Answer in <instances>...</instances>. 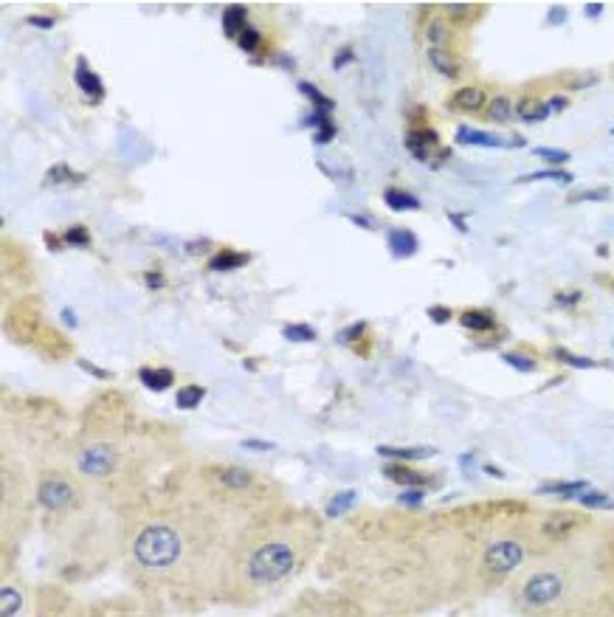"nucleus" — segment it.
I'll return each instance as SVG.
<instances>
[{
  "label": "nucleus",
  "instance_id": "1",
  "mask_svg": "<svg viewBox=\"0 0 614 617\" xmlns=\"http://www.w3.org/2000/svg\"><path fill=\"white\" fill-rule=\"evenodd\" d=\"M132 553L139 558V564L150 570H161V567L175 564V558L181 556V538L167 524H150L135 538Z\"/></svg>",
  "mask_w": 614,
  "mask_h": 617
},
{
  "label": "nucleus",
  "instance_id": "44",
  "mask_svg": "<svg viewBox=\"0 0 614 617\" xmlns=\"http://www.w3.org/2000/svg\"><path fill=\"white\" fill-rule=\"evenodd\" d=\"M564 17H567V9L564 6H553V12L547 15V20L553 23V26H558V23H564Z\"/></svg>",
  "mask_w": 614,
  "mask_h": 617
},
{
  "label": "nucleus",
  "instance_id": "20",
  "mask_svg": "<svg viewBox=\"0 0 614 617\" xmlns=\"http://www.w3.org/2000/svg\"><path fill=\"white\" fill-rule=\"evenodd\" d=\"M139 375H141L144 386H150L153 392H161V389H167V386L172 383V372H169V370H153V367H144Z\"/></svg>",
  "mask_w": 614,
  "mask_h": 617
},
{
  "label": "nucleus",
  "instance_id": "35",
  "mask_svg": "<svg viewBox=\"0 0 614 617\" xmlns=\"http://www.w3.org/2000/svg\"><path fill=\"white\" fill-rule=\"evenodd\" d=\"M578 502L586 508H614V499H608L603 494H583V496H578Z\"/></svg>",
  "mask_w": 614,
  "mask_h": 617
},
{
  "label": "nucleus",
  "instance_id": "10",
  "mask_svg": "<svg viewBox=\"0 0 614 617\" xmlns=\"http://www.w3.org/2000/svg\"><path fill=\"white\" fill-rule=\"evenodd\" d=\"M456 142L459 144H470V147H505V139L493 132H482V130H473V127H459L456 130Z\"/></svg>",
  "mask_w": 614,
  "mask_h": 617
},
{
  "label": "nucleus",
  "instance_id": "15",
  "mask_svg": "<svg viewBox=\"0 0 614 617\" xmlns=\"http://www.w3.org/2000/svg\"><path fill=\"white\" fill-rule=\"evenodd\" d=\"M245 15H248L245 6H229L223 12V31L229 37H240L245 31Z\"/></svg>",
  "mask_w": 614,
  "mask_h": 617
},
{
  "label": "nucleus",
  "instance_id": "42",
  "mask_svg": "<svg viewBox=\"0 0 614 617\" xmlns=\"http://www.w3.org/2000/svg\"><path fill=\"white\" fill-rule=\"evenodd\" d=\"M332 135H335V127H332V124H324V127L316 132V144H327Z\"/></svg>",
  "mask_w": 614,
  "mask_h": 617
},
{
  "label": "nucleus",
  "instance_id": "52",
  "mask_svg": "<svg viewBox=\"0 0 614 617\" xmlns=\"http://www.w3.org/2000/svg\"><path fill=\"white\" fill-rule=\"evenodd\" d=\"M62 321H65L68 327H77V316H74V310H62Z\"/></svg>",
  "mask_w": 614,
  "mask_h": 617
},
{
  "label": "nucleus",
  "instance_id": "24",
  "mask_svg": "<svg viewBox=\"0 0 614 617\" xmlns=\"http://www.w3.org/2000/svg\"><path fill=\"white\" fill-rule=\"evenodd\" d=\"M589 488V482L586 479H578V482H550V485H541L538 488V494H561V496H575V494H581V491H586Z\"/></svg>",
  "mask_w": 614,
  "mask_h": 617
},
{
  "label": "nucleus",
  "instance_id": "38",
  "mask_svg": "<svg viewBox=\"0 0 614 617\" xmlns=\"http://www.w3.org/2000/svg\"><path fill=\"white\" fill-rule=\"evenodd\" d=\"M445 9H448L451 17H465V15H470L476 6H470V3H448Z\"/></svg>",
  "mask_w": 614,
  "mask_h": 617
},
{
  "label": "nucleus",
  "instance_id": "4",
  "mask_svg": "<svg viewBox=\"0 0 614 617\" xmlns=\"http://www.w3.org/2000/svg\"><path fill=\"white\" fill-rule=\"evenodd\" d=\"M521 561H524V544H519V541H513V538H505V541L491 544L488 550H485V558H482V564H485V570H488L491 575H507V572H513Z\"/></svg>",
  "mask_w": 614,
  "mask_h": 617
},
{
  "label": "nucleus",
  "instance_id": "53",
  "mask_svg": "<svg viewBox=\"0 0 614 617\" xmlns=\"http://www.w3.org/2000/svg\"><path fill=\"white\" fill-rule=\"evenodd\" d=\"M245 448H274L270 443H259V440H245Z\"/></svg>",
  "mask_w": 614,
  "mask_h": 617
},
{
  "label": "nucleus",
  "instance_id": "51",
  "mask_svg": "<svg viewBox=\"0 0 614 617\" xmlns=\"http://www.w3.org/2000/svg\"><path fill=\"white\" fill-rule=\"evenodd\" d=\"M358 333H364V321H358V324H355L353 330H347V333H341V341H344V338H355Z\"/></svg>",
  "mask_w": 614,
  "mask_h": 617
},
{
  "label": "nucleus",
  "instance_id": "18",
  "mask_svg": "<svg viewBox=\"0 0 614 617\" xmlns=\"http://www.w3.org/2000/svg\"><path fill=\"white\" fill-rule=\"evenodd\" d=\"M383 476L392 479V482H397V485H420V482H423V476H420L417 471L403 468V465H386V468H383Z\"/></svg>",
  "mask_w": 614,
  "mask_h": 617
},
{
  "label": "nucleus",
  "instance_id": "26",
  "mask_svg": "<svg viewBox=\"0 0 614 617\" xmlns=\"http://www.w3.org/2000/svg\"><path fill=\"white\" fill-rule=\"evenodd\" d=\"M20 603H23V600H20V595H17L15 589L6 586L3 592H0V614H3V617H15L17 609H20Z\"/></svg>",
  "mask_w": 614,
  "mask_h": 617
},
{
  "label": "nucleus",
  "instance_id": "28",
  "mask_svg": "<svg viewBox=\"0 0 614 617\" xmlns=\"http://www.w3.org/2000/svg\"><path fill=\"white\" fill-rule=\"evenodd\" d=\"M175 400H178L181 409H194V406L203 400V386H183Z\"/></svg>",
  "mask_w": 614,
  "mask_h": 617
},
{
  "label": "nucleus",
  "instance_id": "11",
  "mask_svg": "<svg viewBox=\"0 0 614 617\" xmlns=\"http://www.w3.org/2000/svg\"><path fill=\"white\" fill-rule=\"evenodd\" d=\"M389 248H392V254H394L397 259L412 257V254L417 251V237H415V231H408V229H392V231H389Z\"/></svg>",
  "mask_w": 614,
  "mask_h": 617
},
{
  "label": "nucleus",
  "instance_id": "2",
  "mask_svg": "<svg viewBox=\"0 0 614 617\" xmlns=\"http://www.w3.org/2000/svg\"><path fill=\"white\" fill-rule=\"evenodd\" d=\"M293 567H296L293 547L285 544V541H270V544H262L259 550L251 556L248 575L256 584H277L279 578L291 575Z\"/></svg>",
  "mask_w": 614,
  "mask_h": 617
},
{
  "label": "nucleus",
  "instance_id": "49",
  "mask_svg": "<svg viewBox=\"0 0 614 617\" xmlns=\"http://www.w3.org/2000/svg\"><path fill=\"white\" fill-rule=\"evenodd\" d=\"M603 15V3H586V17H600Z\"/></svg>",
  "mask_w": 614,
  "mask_h": 617
},
{
  "label": "nucleus",
  "instance_id": "12",
  "mask_svg": "<svg viewBox=\"0 0 614 617\" xmlns=\"http://www.w3.org/2000/svg\"><path fill=\"white\" fill-rule=\"evenodd\" d=\"M74 79H77V85L91 96V99H102L105 96V88H102V79L91 71L88 68V62L85 59H79L77 62V71H74Z\"/></svg>",
  "mask_w": 614,
  "mask_h": 617
},
{
  "label": "nucleus",
  "instance_id": "43",
  "mask_svg": "<svg viewBox=\"0 0 614 617\" xmlns=\"http://www.w3.org/2000/svg\"><path fill=\"white\" fill-rule=\"evenodd\" d=\"M144 280H147V285H150V288H164V285H167V280L161 277L158 271H150V273H144Z\"/></svg>",
  "mask_w": 614,
  "mask_h": 617
},
{
  "label": "nucleus",
  "instance_id": "30",
  "mask_svg": "<svg viewBox=\"0 0 614 617\" xmlns=\"http://www.w3.org/2000/svg\"><path fill=\"white\" fill-rule=\"evenodd\" d=\"M538 158H544V161H550V164H567L569 161V153L567 150H553V147H535L532 150Z\"/></svg>",
  "mask_w": 614,
  "mask_h": 617
},
{
  "label": "nucleus",
  "instance_id": "21",
  "mask_svg": "<svg viewBox=\"0 0 614 617\" xmlns=\"http://www.w3.org/2000/svg\"><path fill=\"white\" fill-rule=\"evenodd\" d=\"M378 454L392 457V459H423V457H431L434 448H394V445H381Z\"/></svg>",
  "mask_w": 614,
  "mask_h": 617
},
{
  "label": "nucleus",
  "instance_id": "41",
  "mask_svg": "<svg viewBox=\"0 0 614 617\" xmlns=\"http://www.w3.org/2000/svg\"><path fill=\"white\" fill-rule=\"evenodd\" d=\"M608 192L606 189H597V192H583V195H572L569 200H606Z\"/></svg>",
  "mask_w": 614,
  "mask_h": 617
},
{
  "label": "nucleus",
  "instance_id": "48",
  "mask_svg": "<svg viewBox=\"0 0 614 617\" xmlns=\"http://www.w3.org/2000/svg\"><path fill=\"white\" fill-rule=\"evenodd\" d=\"M547 105H550V110H564L569 105V99L567 96H553V102H547Z\"/></svg>",
  "mask_w": 614,
  "mask_h": 617
},
{
  "label": "nucleus",
  "instance_id": "45",
  "mask_svg": "<svg viewBox=\"0 0 614 617\" xmlns=\"http://www.w3.org/2000/svg\"><path fill=\"white\" fill-rule=\"evenodd\" d=\"M29 26H37V29H51V26H54V17H40V15H31V17H29Z\"/></svg>",
  "mask_w": 614,
  "mask_h": 617
},
{
  "label": "nucleus",
  "instance_id": "33",
  "mask_svg": "<svg viewBox=\"0 0 614 617\" xmlns=\"http://www.w3.org/2000/svg\"><path fill=\"white\" fill-rule=\"evenodd\" d=\"M429 40L434 43V48H443V43L448 40V29L443 20H431L429 23Z\"/></svg>",
  "mask_w": 614,
  "mask_h": 617
},
{
  "label": "nucleus",
  "instance_id": "5",
  "mask_svg": "<svg viewBox=\"0 0 614 617\" xmlns=\"http://www.w3.org/2000/svg\"><path fill=\"white\" fill-rule=\"evenodd\" d=\"M74 488L65 482L62 476H45L43 482H40V488H37V499H40V505L43 508H48V510H62V508H68L74 502Z\"/></svg>",
  "mask_w": 614,
  "mask_h": 617
},
{
  "label": "nucleus",
  "instance_id": "29",
  "mask_svg": "<svg viewBox=\"0 0 614 617\" xmlns=\"http://www.w3.org/2000/svg\"><path fill=\"white\" fill-rule=\"evenodd\" d=\"M353 502H355V494H353V491L338 494V496H335V499L327 505V516H341V513H344V510H347Z\"/></svg>",
  "mask_w": 614,
  "mask_h": 617
},
{
  "label": "nucleus",
  "instance_id": "22",
  "mask_svg": "<svg viewBox=\"0 0 614 617\" xmlns=\"http://www.w3.org/2000/svg\"><path fill=\"white\" fill-rule=\"evenodd\" d=\"M248 262V254H237V251H220L217 257H212L209 268L215 271H229V268H240Z\"/></svg>",
  "mask_w": 614,
  "mask_h": 617
},
{
  "label": "nucleus",
  "instance_id": "25",
  "mask_svg": "<svg viewBox=\"0 0 614 617\" xmlns=\"http://www.w3.org/2000/svg\"><path fill=\"white\" fill-rule=\"evenodd\" d=\"M547 178H553V181H558V183H572V175L564 172V169H555V167L541 169V172H530V175H521L519 183H527V181H547Z\"/></svg>",
  "mask_w": 614,
  "mask_h": 617
},
{
  "label": "nucleus",
  "instance_id": "40",
  "mask_svg": "<svg viewBox=\"0 0 614 617\" xmlns=\"http://www.w3.org/2000/svg\"><path fill=\"white\" fill-rule=\"evenodd\" d=\"M423 502V491H406L403 496H400V505H408V508H415V505H420Z\"/></svg>",
  "mask_w": 614,
  "mask_h": 617
},
{
  "label": "nucleus",
  "instance_id": "47",
  "mask_svg": "<svg viewBox=\"0 0 614 617\" xmlns=\"http://www.w3.org/2000/svg\"><path fill=\"white\" fill-rule=\"evenodd\" d=\"M350 59H353V51H350V48H341L332 65H335V68H341V65H344V62H350Z\"/></svg>",
  "mask_w": 614,
  "mask_h": 617
},
{
  "label": "nucleus",
  "instance_id": "46",
  "mask_svg": "<svg viewBox=\"0 0 614 617\" xmlns=\"http://www.w3.org/2000/svg\"><path fill=\"white\" fill-rule=\"evenodd\" d=\"M429 316H431L434 321H448V319H451V310H448V307H431Z\"/></svg>",
  "mask_w": 614,
  "mask_h": 617
},
{
  "label": "nucleus",
  "instance_id": "19",
  "mask_svg": "<svg viewBox=\"0 0 614 617\" xmlns=\"http://www.w3.org/2000/svg\"><path fill=\"white\" fill-rule=\"evenodd\" d=\"M553 110H550V105L547 102H532V99H524L521 105H519V119L521 121H544Z\"/></svg>",
  "mask_w": 614,
  "mask_h": 617
},
{
  "label": "nucleus",
  "instance_id": "23",
  "mask_svg": "<svg viewBox=\"0 0 614 617\" xmlns=\"http://www.w3.org/2000/svg\"><path fill=\"white\" fill-rule=\"evenodd\" d=\"M459 324L468 327V330H493V319L482 310H465L459 316Z\"/></svg>",
  "mask_w": 614,
  "mask_h": 617
},
{
  "label": "nucleus",
  "instance_id": "50",
  "mask_svg": "<svg viewBox=\"0 0 614 617\" xmlns=\"http://www.w3.org/2000/svg\"><path fill=\"white\" fill-rule=\"evenodd\" d=\"M350 218H353V220H355L358 226H364V229H375V226H378V223H375L372 218H361V215H350Z\"/></svg>",
  "mask_w": 614,
  "mask_h": 617
},
{
  "label": "nucleus",
  "instance_id": "27",
  "mask_svg": "<svg viewBox=\"0 0 614 617\" xmlns=\"http://www.w3.org/2000/svg\"><path fill=\"white\" fill-rule=\"evenodd\" d=\"M299 91H302V93H307V96H310V102H313V105H316V110H321V113H327V110H332V102H330V99H327V96H324V93H321V91H318V88H313V85H310V82H299Z\"/></svg>",
  "mask_w": 614,
  "mask_h": 617
},
{
  "label": "nucleus",
  "instance_id": "14",
  "mask_svg": "<svg viewBox=\"0 0 614 617\" xmlns=\"http://www.w3.org/2000/svg\"><path fill=\"white\" fill-rule=\"evenodd\" d=\"M215 476H217V482H220V485H226V488H237V491H243V488H248V485L254 482V476H251L245 468H234V465L217 468Z\"/></svg>",
  "mask_w": 614,
  "mask_h": 617
},
{
  "label": "nucleus",
  "instance_id": "39",
  "mask_svg": "<svg viewBox=\"0 0 614 617\" xmlns=\"http://www.w3.org/2000/svg\"><path fill=\"white\" fill-rule=\"evenodd\" d=\"M567 364H572V367H581V370H592L594 367V361H589V358H578V356H569V353H558Z\"/></svg>",
  "mask_w": 614,
  "mask_h": 617
},
{
  "label": "nucleus",
  "instance_id": "34",
  "mask_svg": "<svg viewBox=\"0 0 614 617\" xmlns=\"http://www.w3.org/2000/svg\"><path fill=\"white\" fill-rule=\"evenodd\" d=\"M505 361H507L510 367H516L519 372H532V370H535V361L527 358V356H519V353H505Z\"/></svg>",
  "mask_w": 614,
  "mask_h": 617
},
{
  "label": "nucleus",
  "instance_id": "8",
  "mask_svg": "<svg viewBox=\"0 0 614 617\" xmlns=\"http://www.w3.org/2000/svg\"><path fill=\"white\" fill-rule=\"evenodd\" d=\"M575 524H578V516H575V513H553V516L544 519L541 533L547 535V538H553V541H561V538H569V535H572Z\"/></svg>",
  "mask_w": 614,
  "mask_h": 617
},
{
  "label": "nucleus",
  "instance_id": "7",
  "mask_svg": "<svg viewBox=\"0 0 614 617\" xmlns=\"http://www.w3.org/2000/svg\"><path fill=\"white\" fill-rule=\"evenodd\" d=\"M406 147L412 150V155H415V158H420V161H431V164H434L431 153L440 147V135H437V130H431V127L415 130V132H408Z\"/></svg>",
  "mask_w": 614,
  "mask_h": 617
},
{
  "label": "nucleus",
  "instance_id": "37",
  "mask_svg": "<svg viewBox=\"0 0 614 617\" xmlns=\"http://www.w3.org/2000/svg\"><path fill=\"white\" fill-rule=\"evenodd\" d=\"M237 43H240V48H243V51H254V48H256V43H259V31H256V29H251V26H245V31L237 37Z\"/></svg>",
  "mask_w": 614,
  "mask_h": 617
},
{
  "label": "nucleus",
  "instance_id": "17",
  "mask_svg": "<svg viewBox=\"0 0 614 617\" xmlns=\"http://www.w3.org/2000/svg\"><path fill=\"white\" fill-rule=\"evenodd\" d=\"M510 116H513L510 96H505V93L493 96V99H491V105H488V119H491L493 124H507V121H510Z\"/></svg>",
  "mask_w": 614,
  "mask_h": 617
},
{
  "label": "nucleus",
  "instance_id": "55",
  "mask_svg": "<svg viewBox=\"0 0 614 617\" xmlns=\"http://www.w3.org/2000/svg\"><path fill=\"white\" fill-rule=\"evenodd\" d=\"M611 135H614V127H611Z\"/></svg>",
  "mask_w": 614,
  "mask_h": 617
},
{
  "label": "nucleus",
  "instance_id": "31",
  "mask_svg": "<svg viewBox=\"0 0 614 617\" xmlns=\"http://www.w3.org/2000/svg\"><path fill=\"white\" fill-rule=\"evenodd\" d=\"M65 243L71 245H91V231L85 226H71L65 231Z\"/></svg>",
  "mask_w": 614,
  "mask_h": 617
},
{
  "label": "nucleus",
  "instance_id": "13",
  "mask_svg": "<svg viewBox=\"0 0 614 617\" xmlns=\"http://www.w3.org/2000/svg\"><path fill=\"white\" fill-rule=\"evenodd\" d=\"M429 62L437 68V74H443L445 79H456L459 77V62L454 59V54L451 51H445V48H429Z\"/></svg>",
  "mask_w": 614,
  "mask_h": 617
},
{
  "label": "nucleus",
  "instance_id": "54",
  "mask_svg": "<svg viewBox=\"0 0 614 617\" xmlns=\"http://www.w3.org/2000/svg\"><path fill=\"white\" fill-rule=\"evenodd\" d=\"M448 220H451V223H454V226H456V229H459V231H462V234H465V231H468V229H465V223H462V220H459V218H456V215H454V212H448Z\"/></svg>",
  "mask_w": 614,
  "mask_h": 617
},
{
  "label": "nucleus",
  "instance_id": "32",
  "mask_svg": "<svg viewBox=\"0 0 614 617\" xmlns=\"http://www.w3.org/2000/svg\"><path fill=\"white\" fill-rule=\"evenodd\" d=\"M285 338H291V341H313L316 333L307 324H288L285 327Z\"/></svg>",
  "mask_w": 614,
  "mask_h": 617
},
{
  "label": "nucleus",
  "instance_id": "9",
  "mask_svg": "<svg viewBox=\"0 0 614 617\" xmlns=\"http://www.w3.org/2000/svg\"><path fill=\"white\" fill-rule=\"evenodd\" d=\"M485 99H488V96H485L482 88L468 85V88H459V91L451 96V107H456V110H462V113H476V110H482Z\"/></svg>",
  "mask_w": 614,
  "mask_h": 617
},
{
  "label": "nucleus",
  "instance_id": "6",
  "mask_svg": "<svg viewBox=\"0 0 614 617\" xmlns=\"http://www.w3.org/2000/svg\"><path fill=\"white\" fill-rule=\"evenodd\" d=\"M79 468H82L85 473H91V476H105L107 471L116 468V451H113L110 445H105V443H96V445H91L88 451H82Z\"/></svg>",
  "mask_w": 614,
  "mask_h": 617
},
{
  "label": "nucleus",
  "instance_id": "3",
  "mask_svg": "<svg viewBox=\"0 0 614 617\" xmlns=\"http://www.w3.org/2000/svg\"><path fill=\"white\" fill-rule=\"evenodd\" d=\"M561 595H564V578H561L558 572H550V570L535 572V575L521 586V600H524L527 606H532V609L550 606V603H555Z\"/></svg>",
  "mask_w": 614,
  "mask_h": 617
},
{
  "label": "nucleus",
  "instance_id": "36",
  "mask_svg": "<svg viewBox=\"0 0 614 617\" xmlns=\"http://www.w3.org/2000/svg\"><path fill=\"white\" fill-rule=\"evenodd\" d=\"M51 181H54V183H62V181H79V178H77V175H71V169H68L65 164H56V167L48 172L45 183H51Z\"/></svg>",
  "mask_w": 614,
  "mask_h": 617
},
{
  "label": "nucleus",
  "instance_id": "16",
  "mask_svg": "<svg viewBox=\"0 0 614 617\" xmlns=\"http://www.w3.org/2000/svg\"><path fill=\"white\" fill-rule=\"evenodd\" d=\"M383 200L392 206L394 212H408V209H420V200L415 195H408L403 189H386L383 192Z\"/></svg>",
  "mask_w": 614,
  "mask_h": 617
}]
</instances>
